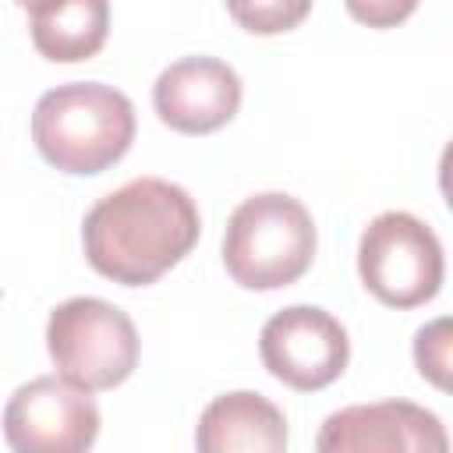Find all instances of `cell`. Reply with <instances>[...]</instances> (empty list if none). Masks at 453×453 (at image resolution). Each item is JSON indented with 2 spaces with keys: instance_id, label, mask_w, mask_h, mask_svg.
Segmentation results:
<instances>
[{
  "instance_id": "7",
  "label": "cell",
  "mask_w": 453,
  "mask_h": 453,
  "mask_svg": "<svg viewBox=\"0 0 453 453\" xmlns=\"http://www.w3.org/2000/svg\"><path fill=\"white\" fill-rule=\"evenodd\" d=\"M258 354L273 379L290 389L315 393L343 375L350 361V340L326 308L290 304L262 326Z\"/></svg>"
},
{
  "instance_id": "15",
  "label": "cell",
  "mask_w": 453,
  "mask_h": 453,
  "mask_svg": "<svg viewBox=\"0 0 453 453\" xmlns=\"http://www.w3.org/2000/svg\"><path fill=\"white\" fill-rule=\"evenodd\" d=\"M14 4H18V7H32L35 0H14Z\"/></svg>"
},
{
  "instance_id": "3",
  "label": "cell",
  "mask_w": 453,
  "mask_h": 453,
  "mask_svg": "<svg viewBox=\"0 0 453 453\" xmlns=\"http://www.w3.org/2000/svg\"><path fill=\"white\" fill-rule=\"evenodd\" d=\"M315 258L311 212L283 191L244 198L223 234V265L248 290H276L308 273Z\"/></svg>"
},
{
  "instance_id": "4",
  "label": "cell",
  "mask_w": 453,
  "mask_h": 453,
  "mask_svg": "<svg viewBox=\"0 0 453 453\" xmlns=\"http://www.w3.org/2000/svg\"><path fill=\"white\" fill-rule=\"evenodd\" d=\"M46 350L57 375L88 393H103L138 368L142 340L131 315L117 304L103 297H71L50 311Z\"/></svg>"
},
{
  "instance_id": "10",
  "label": "cell",
  "mask_w": 453,
  "mask_h": 453,
  "mask_svg": "<svg viewBox=\"0 0 453 453\" xmlns=\"http://www.w3.org/2000/svg\"><path fill=\"white\" fill-rule=\"evenodd\" d=\"M195 446L202 453H280L287 449V418L262 393H223L202 411Z\"/></svg>"
},
{
  "instance_id": "2",
  "label": "cell",
  "mask_w": 453,
  "mask_h": 453,
  "mask_svg": "<svg viewBox=\"0 0 453 453\" xmlns=\"http://www.w3.org/2000/svg\"><path fill=\"white\" fill-rule=\"evenodd\" d=\"M32 142L64 173H103L134 142V106L120 88L103 81L57 85L32 110Z\"/></svg>"
},
{
  "instance_id": "12",
  "label": "cell",
  "mask_w": 453,
  "mask_h": 453,
  "mask_svg": "<svg viewBox=\"0 0 453 453\" xmlns=\"http://www.w3.org/2000/svg\"><path fill=\"white\" fill-rule=\"evenodd\" d=\"M226 11L244 32L280 35L308 18L311 0H226Z\"/></svg>"
},
{
  "instance_id": "6",
  "label": "cell",
  "mask_w": 453,
  "mask_h": 453,
  "mask_svg": "<svg viewBox=\"0 0 453 453\" xmlns=\"http://www.w3.org/2000/svg\"><path fill=\"white\" fill-rule=\"evenodd\" d=\"M99 435V407L64 375L18 386L4 407V439L18 453H85Z\"/></svg>"
},
{
  "instance_id": "5",
  "label": "cell",
  "mask_w": 453,
  "mask_h": 453,
  "mask_svg": "<svg viewBox=\"0 0 453 453\" xmlns=\"http://www.w3.org/2000/svg\"><path fill=\"white\" fill-rule=\"evenodd\" d=\"M361 283L389 308H418L442 287V244L435 230L400 209L379 212L357 244Z\"/></svg>"
},
{
  "instance_id": "14",
  "label": "cell",
  "mask_w": 453,
  "mask_h": 453,
  "mask_svg": "<svg viewBox=\"0 0 453 453\" xmlns=\"http://www.w3.org/2000/svg\"><path fill=\"white\" fill-rule=\"evenodd\" d=\"M347 14L368 28H396L418 11V0H343Z\"/></svg>"
},
{
  "instance_id": "1",
  "label": "cell",
  "mask_w": 453,
  "mask_h": 453,
  "mask_svg": "<svg viewBox=\"0 0 453 453\" xmlns=\"http://www.w3.org/2000/svg\"><path fill=\"white\" fill-rule=\"evenodd\" d=\"M198 230V205L180 184L134 177L88 209L81 241L99 276L124 287H145L195 248Z\"/></svg>"
},
{
  "instance_id": "13",
  "label": "cell",
  "mask_w": 453,
  "mask_h": 453,
  "mask_svg": "<svg viewBox=\"0 0 453 453\" xmlns=\"http://www.w3.org/2000/svg\"><path fill=\"white\" fill-rule=\"evenodd\" d=\"M414 365L439 389L449 386V319H435L414 336Z\"/></svg>"
},
{
  "instance_id": "9",
  "label": "cell",
  "mask_w": 453,
  "mask_h": 453,
  "mask_svg": "<svg viewBox=\"0 0 453 453\" xmlns=\"http://www.w3.org/2000/svg\"><path fill=\"white\" fill-rule=\"evenodd\" d=\"M152 106L180 134H212L241 110V78L226 60L180 57L156 78Z\"/></svg>"
},
{
  "instance_id": "8",
  "label": "cell",
  "mask_w": 453,
  "mask_h": 453,
  "mask_svg": "<svg viewBox=\"0 0 453 453\" xmlns=\"http://www.w3.org/2000/svg\"><path fill=\"white\" fill-rule=\"evenodd\" d=\"M315 446L322 453H442L449 439L432 411L407 400H382L329 414Z\"/></svg>"
},
{
  "instance_id": "11",
  "label": "cell",
  "mask_w": 453,
  "mask_h": 453,
  "mask_svg": "<svg viewBox=\"0 0 453 453\" xmlns=\"http://www.w3.org/2000/svg\"><path fill=\"white\" fill-rule=\"evenodd\" d=\"M25 11L35 50L53 64L96 57L110 32V0H35Z\"/></svg>"
}]
</instances>
